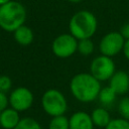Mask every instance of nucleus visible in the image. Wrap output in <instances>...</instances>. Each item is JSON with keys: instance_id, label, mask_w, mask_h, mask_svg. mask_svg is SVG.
Returning <instances> with one entry per match:
<instances>
[{"instance_id": "nucleus-24", "label": "nucleus", "mask_w": 129, "mask_h": 129, "mask_svg": "<svg viewBox=\"0 0 129 129\" xmlns=\"http://www.w3.org/2000/svg\"><path fill=\"white\" fill-rule=\"evenodd\" d=\"M9 1H11V0H0V5H3V4H5Z\"/></svg>"}, {"instance_id": "nucleus-6", "label": "nucleus", "mask_w": 129, "mask_h": 129, "mask_svg": "<svg viewBox=\"0 0 129 129\" xmlns=\"http://www.w3.org/2000/svg\"><path fill=\"white\" fill-rule=\"evenodd\" d=\"M51 50L59 58L70 57L78 50V39L71 33L59 34L53 39Z\"/></svg>"}, {"instance_id": "nucleus-3", "label": "nucleus", "mask_w": 129, "mask_h": 129, "mask_svg": "<svg viewBox=\"0 0 129 129\" xmlns=\"http://www.w3.org/2000/svg\"><path fill=\"white\" fill-rule=\"evenodd\" d=\"M97 27L98 20L89 10H80L76 12L69 22L70 33L78 40L91 38L96 33Z\"/></svg>"}, {"instance_id": "nucleus-5", "label": "nucleus", "mask_w": 129, "mask_h": 129, "mask_svg": "<svg viewBox=\"0 0 129 129\" xmlns=\"http://www.w3.org/2000/svg\"><path fill=\"white\" fill-rule=\"evenodd\" d=\"M116 72V66L111 56L104 54L96 56L90 64V73L100 82L109 81Z\"/></svg>"}, {"instance_id": "nucleus-11", "label": "nucleus", "mask_w": 129, "mask_h": 129, "mask_svg": "<svg viewBox=\"0 0 129 129\" xmlns=\"http://www.w3.org/2000/svg\"><path fill=\"white\" fill-rule=\"evenodd\" d=\"M17 110L12 107H7L0 112V126L3 129H14L20 121V116Z\"/></svg>"}, {"instance_id": "nucleus-17", "label": "nucleus", "mask_w": 129, "mask_h": 129, "mask_svg": "<svg viewBox=\"0 0 129 129\" xmlns=\"http://www.w3.org/2000/svg\"><path fill=\"white\" fill-rule=\"evenodd\" d=\"M14 129H42V127L39 124V122L36 121L35 119L30 117H25L20 119L19 123L16 125Z\"/></svg>"}, {"instance_id": "nucleus-14", "label": "nucleus", "mask_w": 129, "mask_h": 129, "mask_svg": "<svg viewBox=\"0 0 129 129\" xmlns=\"http://www.w3.org/2000/svg\"><path fill=\"white\" fill-rule=\"evenodd\" d=\"M117 96L118 95L115 93V91L110 86H107V87L101 88L100 93L98 95V99H99V101L102 105L110 106L115 102Z\"/></svg>"}, {"instance_id": "nucleus-16", "label": "nucleus", "mask_w": 129, "mask_h": 129, "mask_svg": "<svg viewBox=\"0 0 129 129\" xmlns=\"http://www.w3.org/2000/svg\"><path fill=\"white\" fill-rule=\"evenodd\" d=\"M94 42L92 41L91 38H84V39H79L78 40V50L80 54L88 56L91 55L94 51Z\"/></svg>"}, {"instance_id": "nucleus-13", "label": "nucleus", "mask_w": 129, "mask_h": 129, "mask_svg": "<svg viewBox=\"0 0 129 129\" xmlns=\"http://www.w3.org/2000/svg\"><path fill=\"white\" fill-rule=\"evenodd\" d=\"M90 115H91V118H92L94 125L99 127V128L105 129V127L111 121V116H110L109 111L105 108H102V107H98V108L94 109Z\"/></svg>"}, {"instance_id": "nucleus-10", "label": "nucleus", "mask_w": 129, "mask_h": 129, "mask_svg": "<svg viewBox=\"0 0 129 129\" xmlns=\"http://www.w3.org/2000/svg\"><path fill=\"white\" fill-rule=\"evenodd\" d=\"M69 123L70 129H94L95 126L91 115L84 111H78L72 114L69 118Z\"/></svg>"}, {"instance_id": "nucleus-8", "label": "nucleus", "mask_w": 129, "mask_h": 129, "mask_svg": "<svg viewBox=\"0 0 129 129\" xmlns=\"http://www.w3.org/2000/svg\"><path fill=\"white\" fill-rule=\"evenodd\" d=\"M9 105L18 112L28 110L33 104V94L26 87H17L9 95Z\"/></svg>"}, {"instance_id": "nucleus-18", "label": "nucleus", "mask_w": 129, "mask_h": 129, "mask_svg": "<svg viewBox=\"0 0 129 129\" xmlns=\"http://www.w3.org/2000/svg\"><path fill=\"white\" fill-rule=\"evenodd\" d=\"M105 129H129V120H126L122 117L111 119Z\"/></svg>"}, {"instance_id": "nucleus-22", "label": "nucleus", "mask_w": 129, "mask_h": 129, "mask_svg": "<svg viewBox=\"0 0 129 129\" xmlns=\"http://www.w3.org/2000/svg\"><path fill=\"white\" fill-rule=\"evenodd\" d=\"M120 33L123 35V37L125 39H128L129 38V22L128 23H125L124 25H122V27L120 29Z\"/></svg>"}, {"instance_id": "nucleus-12", "label": "nucleus", "mask_w": 129, "mask_h": 129, "mask_svg": "<svg viewBox=\"0 0 129 129\" xmlns=\"http://www.w3.org/2000/svg\"><path fill=\"white\" fill-rule=\"evenodd\" d=\"M13 36H14L15 41L22 46H27V45L31 44L33 41V38H34L32 29L30 27L26 26L25 24L21 25L16 30H14Z\"/></svg>"}, {"instance_id": "nucleus-26", "label": "nucleus", "mask_w": 129, "mask_h": 129, "mask_svg": "<svg viewBox=\"0 0 129 129\" xmlns=\"http://www.w3.org/2000/svg\"><path fill=\"white\" fill-rule=\"evenodd\" d=\"M128 75H129V73H128Z\"/></svg>"}, {"instance_id": "nucleus-25", "label": "nucleus", "mask_w": 129, "mask_h": 129, "mask_svg": "<svg viewBox=\"0 0 129 129\" xmlns=\"http://www.w3.org/2000/svg\"><path fill=\"white\" fill-rule=\"evenodd\" d=\"M69 2H71V3H79V2H81L82 0H68Z\"/></svg>"}, {"instance_id": "nucleus-20", "label": "nucleus", "mask_w": 129, "mask_h": 129, "mask_svg": "<svg viewBox=\"0 0 129 129\" xmlns=\"http://www.w3.org/2000/svg\"><path fill=\"white\" fill-rule=\"evenodd\" d=\"M11 88H12V80L10 79V77L6 75L0 76V91L7 93L8 91L11 90Z\"/></svg>"}, {"instance_id": "nucleus-9", "label": "nucleus", "mask_w": 129, "mask_h": 129, "mask_svg": "<svg viewBox=\"0 0 129 129\" xmlns=\"http://www.w3.org/2000/svg\"><path fill=\"white\" fill-rule=\"evenodd\" d=\"M109 86L117 95H124L129 91V75L124 71H116L109 80Z\"/></svg>"}, {"instance_id": "nucleus-23", "label": "nucleus", "mask_w": 129, "mask_h": 129, "mask_svg": "<svg viewBox=\"0 0 129 129\" xmlns=\"http://www.w3.org/2000/svg\"><path fill=\"white\" fill-rule=\"evenodd\" d=\"M123 53L125 55V57L129 60V38L125 39V43H124V47H123Z\"/></svg>"}, {"instance_id": "nucleus-4", "label": "nucleus", "mask_w": 129, "mask_h": 129, "mask_svg": "<svg viewBox=\"0 0 129 129\" xmlns=\"http://www.w3.org/2000/svg\"><path fill=\"white\" fill-rule=\"evenodd\" d=\"M41 107L50 117L64 115L68 109V101L59 90L48 89L41 97Z\"/></svg>"}, {"instance_id": "nucleus-7", "label": "nucleus", "mask_w": 129, "mask_h": 129, "mask_svg": "<svg viewBox=\"0 0 129 129\" xmlns=\"http://www.w3.org/2000/svg\"><path fill=\"white\" fill-rule=\"evenodd\" d=\"M125 38L120 31H111L106 33L99 42V49L101 54L107 56H114L123 50Z\"/></svg>"}, {"instance_id": "nucleus-21", "label": "nucleus", "mask_w": 129, "mask_h": 129, "mask_svg": "<svg viewBox=\"0 0 129 129\" xmlns=\"http://www.w3.org/2000/svg\"><path fill=\"white\" fill-rule=\"evenodd\" d=\"M9 105V98L7 97L6 93L0 91V112L6 109Z\"/></svg>"}, {"instance_id": "nucleus-2", "label": "nucleus", "mask_w": 129, "mask_h": 129, "mask_svg": "<svg viewBox=\"0 0 129 129\" xmlns=\"http://www.w3.org/2000/svg\"><path fill=\"white\" fill-rule=\"evenodd\" d=\"M26 16L25 7L18 1L11 0L0 5V27L7 32H13L23 25Z\"/></svg>"}, {"instance_id": "nucleus-1", "label": "nucleus", "mask_w": 129, "mask_h": 129, "mask_svg": "<svg viewBox=\"0 0 129 129\" xmlns=\"http://www.w3.org/2000/svg\"><path fill=\"white\" fill-rule=\"evenodd\" d=\"M70 90L74 98L79 102L91 103L98 99L101 90V82L91 73H80L72 78Z\"/></svg>"}, {"instance_id": "nucleus-15", "label": "nucleus", "mask_w": 129, "mask_h": 129, "mask_svg": "<svg viewBox=\"0 0 129 129\" xmlns=\"http://www.w3.org/2000/svg\"><path fill=\"white\" fill-rule=\"evenodd\" d=\"M48 129H70L69 118L64 115L51 117L48 123Z\"/></svg>"}, {"instance_id": "nucleus-19", "label": "nucleus", "mask_w": 129, "mask_h": 129, "mask_svg": "<svg viewBox=\"0 0 129 129\" xmlns=\"http://www.w3.org/2000/svg\"><path fill=\"white\" fill-rule=\"evenodd\" d=\"M118 113L120 117L129 120V97H123L118 103Z\"/></svg>"}]
</instances>
